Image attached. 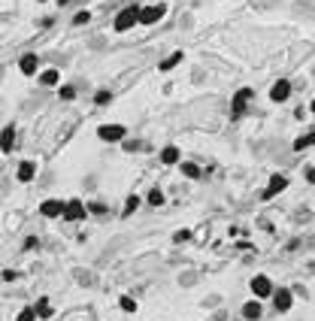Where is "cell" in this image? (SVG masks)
Segmentation results:
<instances>
[{"mask_svg": "<svg viewBox=\"0 0 315 321\" xmlns=\"http://www.w3.org/2000/svg\"><path fill=\"white\" fill-rule=\"evenodd\" d=\"M176 64H182V52H173L167 61H161V70H164V73H170V70H173Z\"/></svg>", "mask_w": 315, "mask_h": 321, "instance_id": "cell-17", "label": "cell"}, {"mask_svg": "<svg viewBox=\"0 0 315 321\" xmlns=\"http://www.w3.org/2000/svg\"><path fill=\"white\" fill-rule=\"evenodd\" d=\"M61 212H64L61 200H43L40 203V215H46V218H61Z\"/></svg>", "mask_w": 315, "mask_h": 321, "instance_id": "cell-6", "label": "cell"}, {"mask_svg": "<svg viewBox=\"0 0 315 321\" xmlns=\"http://www.w3.org/2000/svg\"><path fill=\"white\" fill-rule=\"evenodd\" d=\"M85 209H88L91 215H103V212H106V206H103V203H88Z\"/></svg>", "mask_w": 315, "mask_h": 321, "instance_id": "cell-25", "label": "cell"}, {"mask_svg": "<svg viewBox=\"0 0 315 321\" xmlns=\"http://www.w3.org/2000/svg\"><path fill=\"white\" fill-rule=\"evenodd\" d=\"M309 109H312V112H315V100H312V106H309Z\"/></svg>", "mask_w": 315, "mask_h": 321, "instance_id": "cell-31", "label": "cell"}, {"mask_svg": "<svg viewBox=\"0 0 315 321\" xmlns=\"http://www.w3.org/2000/svg\"><path fill=\"white\" fill-rule=\"evenodd\" d=\"M273 303H276L279 312H288V309H291V291H288V288L273 291Z\"/></svg>", "mask_w": 315, "mask_h": 321, "instance_id": "cell-10", "label": "cell"}, {"mask_svg": "<svg viewBox=\"0 0 315 321\" xmlns=\"http://www.w3.org/2000/svg\"><path fill=\"white\" fill-rule=\"evenodd\" d=\"M164 12H167L164 3H158V6H140V25H158L164 18Z\"/></svg>", "mask_w": 315, "mask_h": 321, "instance_id": "cell-4", "label": "cell"}, {"mask_svg": "<svg viewBox=\"0 0 315 321\" xmlns=\"http://www.w3.org/2000/svg\"><path fill=\"white\" fill-rule=\"evenodd\" d=\"M40 3H43V0H40Z\"/></svg>", "mask_w": 315, "mask_h": 321, "instance_id": "cell-32", "label": "cell"}, {"mask_svg": "<svg viewBox=\"0 0 315 321\" xmlns=\"http://www.w3.org/2000/svg\"><path fill=\"white\" fill-rule=\"evenodd\" d=\"M243 315H246L249 321H258L261 318V303H258V300H249V303L243 306Z\"/></svg>", "mask_w": 315, "mask_h": 321, "instance_id": "cell-15", "label": "cell"}, {"mask_svg": "<svg viewBox=\"0 0 315 321\" xmlns=\"http://www.w3.org/2000/svg\"><path fill=\"white\" fill-rule=\"evenodd\" d=\"M122 309H125V312H133V309H136V303H133L130 297H122Z\"/></svg>", "mask_w": 315, "mask_h": 321, "instance_id": "cell-27", "label": "cell"}, {"mask_svg": "<svg viewBox=\"0 0 315 321\" xmlns=\"http://www.w3.org/2000/svg\"><path fill=\"white\" fill-rule=\"evenodd\" d=\"M252 97H254V91H252V88H240V91H237V97H233V106H230V115H233V118H240V115L246 112V103H249Z\"/></svg>", "mask_w": 315, "mask_h": 321, "instance_id": "cell-5", "label": "cell"}, {"mask_svg": "<svg viewBox=\"0 0 315 321\" xmlns=\"http://www.w3.org/2000/svg\"><path fill=\"white\" fill-rule=\"evenodd\" d=\"M67 3H73V0H58V6H67Z\"/></svg>", "mask_w": 315, "mask_h": 321, "instance_id": "cell-30", "label": "cell"}, {"mask_svg": "<svg viewBox=\"0 0 315 321\" xmlns=\"http://www.w3.org/2000/svg\"><path fill=\"white\" fill-rule=\"evenodd\" d=\"M3 279H6V282H15V279H18V273H15V270H6V273H3Z\"/></svg>", "mask_w": 315, "mask_h": 321, "instance_id": "cell-29", "label": "cell"}, {"mask_svg": "<svg viewBox=\"0 0 315 321\" xmlns=\"http://www.w3.org/2000/svg\"><path fill=\"white\" fill-rule=\"evenodd\" d=\"M33 176H36V164H33V161H22V164H18L15 179H18V182H31Z\"/></svg>", "mask_w": 315, "mask_h": 321, "instance_id": "cell-11", "label": "cell"}, {"mask_svg": "<svg viewBox=\"0 0 315 321\" xmlns=\"http://www.w3.org/2000/svg\"><path fill=\"white\" fill-rule=\"evenodd\" d=\"M58 82H61V73H58V70H43V73H40V85L55 88Z\"/></svg>", "mask_w": 315, "mask_h": 321, "instance_id": "cell-14", "label": "cell"}, {"mask_svg": "<svg viewBox=\"0 0 315 321\" xmlns=\"http://www.w3.org/2000/svg\"><path fill=\"white\" fill-rule=\"evenodd\" d=\"M182 173H185L188 179H197V176H200V167H197V164H188V161H185V164H182Z\"/></svg>", "mask_w": 315, "mask_h": 321, "instance_id": "cell-20", "label": "cell"}, {"mask_svg": "<svg viewBox=\"0 0 315 321\" xmlns=\"http://www.w3.org/2000/svg\"><path fill=\"white\" fill-rule=\"evenodd\" d=\"M12 146H15V125H6L3 133H0V152H12Z\"/></svg>", "mask_w": 315, "mask_h": 321, "instance_id": "cell-8", "label": "cell"}, {"mask_svg": "<svg viewBox=\"0 0 315 321\" xmlns=\"http://www.w3.org/2000/svg\"><path fill=\"white\" fill-rule=\"evenodd\" d=\"M33 318H36V309L28 306V309H22V312H18V318H15V321H33Z\"/></svg>", "mask_w": 315, "mask_h": 321, "instance_id": "cell-22", "label": "cell"}, {"mask_svg": "<svg viewBox=\"0 0 315 321\" xmlns=\"http://www.w3.org/2000/svg\"><path fill=\"white\" fill-rule=\"evenodd\" d=\"M109 100H112V94H109L106 88H103V91H97V94H94V103H97V106H103V103H109Z\"/></svg>", "mask_w": 315, "mask_h": 321, "instance_id": "cell-24", "label": "cell"}, {"mask_svg": "<svg viewBox=\"0 0 315 321\" xmlns=\"http://www.w3.org/2000/svg\"><path fill=\"white\" fill-rule=\"evenodd\" d=\"M33 309H36V315H43V318H49V315H52V306H49V300H46V297H40Z\"/></svg>", "mask_w": 315, "mask_h": 321, "instance_id": "cell-19", "label": "cell"}, {"mask_svg": "<svg viewBox=\"0 0 315 321\" xmlns=\"http://www.w3.org/2000/svg\"><path fill=\"white\" fill-rule=\"evenodd\" d=\"M252 291H254V297H270V294H273V285H270L267 276H254Z\"/></svg>", "mask_w": 315, "mask_h": 321, "instance_id": "cell-9", "label": "cell"}, {"mask_svg": "<svg viewBox=\"0 0 315 321\" xmlns=\"http://www.w3.org/2000/svg\"><path fill=\"white\" fill-rule=\"evenodd\" d=\"M270 97H273L276 103H285V100L291 97V82H288V79H279V82L270 88Z\"/></svg>", "mask_w": 315, "mask_h": 321, "instance_id": "cell-7", "label": "cell"}, {"mask_svg": "<svg viewBox=\"0 0 315 321\" xmlns=\"http://www.w3.org/2000/svg\"><path fill=\"white\" fill-rule=\"evenodd\" d=\"M149 203H152V206H161V203H164V194H161V191L155 188V191L149 194Z\"/></svg>", "mask_w": 315, "mask_h": 321, "instance_id": "cell-26", "label": "cell"}, {"mask_svg": "<svg viewBox=\"0 0 315 321\" xmlns=\"http://www.w3.org/2000/svg\"><path fill=\"white\" fill-rule=\"evenodd\" d=\"M140 209V197L133 194V197H127V203H125V215H130V212H136Z\"/></svg>", "mask_w": 315, "mask_h": 321, "instance_id": "cell-21", "label": "cell"}, {"mask_svg": "<svg viewBox=\"0 0 315 321\" xmlns=\"http://www.w3.org/2000/svg\"><path fill=\"white\" fill-rule=\"evenodd\" d=\"M133 25H140V6L136 3H130V6H125L119 15H115V22H112V28L119 33H125V31H130Z\"/></svg>", "mask_w": 315, "mask_h": 321, "instance_id": "cell-1", "label": "cell"}, {"mask_svg": "<svg viewBox=\"0 0 315 321\" xmlns=\"http://www.w3.org/2000/svg\"><path fill=\"white\" fill-rule=\"evenodd\" d=\"M85 215H88V209H85L82 200H67V203H64V212H61L64 222H82Z\"/></svg>", "mask_w": 315, "mask_h": 321, "instance_id": "cell-3", "label": "cell"}, {"mask_svg": "<svg viewBox=\"0 0 315 321\" xmlns=\"http://www.w3.org/2000/svg\"><path fill=\"white\" fill-rule=\"evenodd\" d=\"M18 70H22L25 76H33V73L40 70V58H36V55H25V58L18 61Z\"/></svg>", "mask_w": 315, "mask_h": 321, "instance_id": "cell-12", "label": "cell"}, {"mask_svg": "<svg viewBox=\"0 0 315 321\" xmlns=\"http://www.w3.org/2000/svg\"><path fill=\"white\" fill-rule=\"evenodd\" d=\"M161 164H179V149L176 146H167L161 152Z\"/></svg>", "mask_w": 315, "mask_h": 321, "instance_id": "cell-16", "label": "cell"}, {"mask_svg": "<svg viewBox=\"0 0 315 321\" xmlns=\"http://www.w3.org/2000/svg\"><path fill=\"white\" fill-rule=\"evenodd\" d=\"M285 188H288V179H285V176H273V179H270V188L264 191V197L270 200V197H276V194L285 191Z\"/></svg>", "mask_w": 315, "mask_h": 321, "instance_id": "cell-13", "label": "cell"}, {"mask_svg": "<svg viewBox=\"0 0 315 321\" xmlns=\"http://www.w3.org/2000/svg\"><path fill=\"white\" fill-rule=\"evenodd\" d=\"M88 18H91V12H88V9H79V12L73 15V25H85Z\"/></svg>", "mask_w": 315, "mask_h": 321, "instance_id": "cell-23", "label": "cell"}, {"mask_svg": "<svg viewBox=\"0 0 315 321\" xmlns=\"http://www.w3.org/2000/svg\"><path fill=\"white\" fill-rule=\"evenodd\" d=\"M97 136H100L103 143H122L127 136V128L125 125H100V128H97Z\"/></svg>", "mask_w": 315, "mask_h": 321, "instance_id": "cell-2", "label": "cell"}, {"mask_svg": "<svg viewBox=\"0 0 315 321\" xmlns=\"http://www.w3.org/2000/svg\"><path fill=\"white\" fill-rule=\"evenodd\" d=\"M61 97H64V100H73V97H76V88H70V85H64V88H61Z\"/></svg>", "mask_w": 315, "mask_h": 321, "instance_id": "cell-28", "label": "cell"}, {"mask_svg": "<svg viewBox=\"0 0 315 321\" xmlns=\"http://www.w3.org/2000/svg\"><path fill=\"white\" fill-rule=\"evenodd\" d=\"M309 146H315V130L309 133V136H300V139H294V149H297V152H303V149H309Z\"/></svg>", "mask_w": 315, "mask_h": 321, "instance_id": "cell-18", "label": "cell"}]
</instances>
